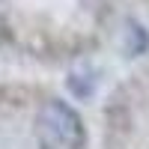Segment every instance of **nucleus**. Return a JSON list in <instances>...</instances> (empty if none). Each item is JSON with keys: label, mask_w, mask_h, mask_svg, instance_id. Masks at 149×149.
Masks as SVG:
<instances>
[{"label": "nucleus", "mask_w": 149, "mask_h": 149, "mask_svg": "<svg viewBox=\"0 0 149 149\" xmlns=\"http://www.w3.org/2000/svg\"><path fill=\"white\" fill-rule=\"evenodd\" d=\"M36 137L42 149H84L86 131L72 104L48 98L36 113Z\"/></svg>", "instance_id": "obj_1"}]
</instances>
